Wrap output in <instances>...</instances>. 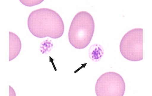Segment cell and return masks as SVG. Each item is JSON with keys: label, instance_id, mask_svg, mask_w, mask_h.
I'll list each match as a JSON object with an SVG mask.
<instances>
[{"label": "cell", "instance_id": "1", "mask_svg": "<svg viewBox=\"0 0 152 96\" xmlns=\"http://www.w3.org/2000/svg\"><path fill=\"white\" fill-rule=\"evenodd\" d=\"M28 26L30 32L37 37L58 39L64 34V23L56 12L46 8L34 10L29 15Z\"/></svg>", "mask_w": 152, "mask_h": 96}, {"label": "cell", "instance_id": "2", "mask_svg": "<svg viewBox=\"0 0 152 96\" xmlns=\"http://www.w3.org/2000/svg\"><path fill=\"white\" fill-rule=\"evenodd\" d=\"M95 30L94 20L86 11H80L74 16L68 32V40L76 49H83L90 43Z\"/></svg>", "mask_w": 152, "mask_h": 96}, {"label": "cell", "instance_id": "3", "mask_svg": "<svg viewBox=\"0 0 152 96\" xmlns=\"http://www.w3.org/2000/svg\"><path fill=\"white\" fill-rule=\"evenodd\" d=\"M120 52L126 60L137 62L143 60V29L136 28L124 35L120 42Z\"/></svg>", "mask_w": 152, "mask_h": 96}, {"label": "cell", "instance_id": "4", "mask_svg": "<svg viewBox=\"0 0 152 96\" xmlns=\"http://www.w3.org/2000/svg\"><path fill=\"white\" fill-rule=\"evenodd\" d=\"M125 84L122 76L115 72L102 74L97 79L95 91L97 96H123Z\"/></svg>", "mask_w": 152, "mask_h": 96}, {"label": "cell", "instance_id": "5", "mask_svg": "<svg viewBox=\"0 0 152 96\" xmlns=\"http://www.w3.org/2000/svg\"><path fill=\"white\" fill-rule=\"evenodd\" d=\"M21 49V43L20 38L16 34L9 32V61L18 55Z\"/></svg>", "mask_w": 152, "mask_h": 96}, {"label": "cell", "instance_id": "6", "mask_svg": "<svg viewBox=\"0 0 152 96\" xmlns=\"http://www.w3.org/2000/svg\"><path fill=\"white\" fill-rule=\"evenodd\" d=\"M104 55L103 48L101 45L95 44L91 45L88 51V55L91 60L97 62L101 60Z\"/></svg>", "mask_w": 152, "mask_h": 96}, {"label": "cell", "instance_id": "7", "mask_svg": "<svg viewBox=\"0 0 152 96\" xmlns=\"http://www.w3.org/2000/svg\"><path fill=\"white\" fill-rule=\"evenodd\" d=\"M53 45V43L52 41H48V40H46V41L42 43L41 45L45 46V47H40V50H41V52L42 53V54L48 53H49V51L51 50L52 48L49 47H48V46Z\"/></svg>", "mask_w": 152, "mask_h": 96}, {"label": "cell", "instance_id": "8", "mask_svg": "<svg viewBox=\"0 0 152 96\" xmlns=\"http://www.w3.org/2000/svg\"><path fill=\"white\" fill-rule=\"evenodd\" d=\"M20 2L22 3L25 6H28V7H31L35 6V5L40 4L44 1H40V0H31V1H24V0H20Z\"/></svg>", "mask_w": 152, "mask_h": 96}]
</instances>
